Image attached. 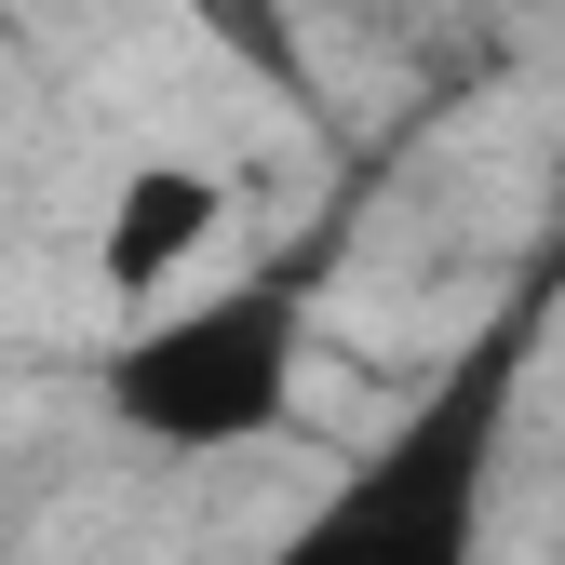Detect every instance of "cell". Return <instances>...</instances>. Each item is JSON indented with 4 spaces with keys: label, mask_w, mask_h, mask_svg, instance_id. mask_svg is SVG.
<instances>
[{
    "label": "cell",
    "mask_w": 565,
    "mask_h": 565,
    "mask_svg": "<svg viewBox=\"0 0 565 565\" xmlns=\"http://www.w3.org/2000/svg\"><path fill=\"white\" fill-rule=\"evenodd\" d=\"M552 297H565V256H539L512 297L337 458V484L269 539V565H484V525H499V471H512V417H525V377H539Z\"/></svg>",
    "instance_id": "cell-1"
},
{
    "label": "cell",
    "mask_w": 565,
    "mask_h": 565,
    "mask_svg": "<svg viewBox=\"0 0 565 565\" xmlns=\"http://www.w3.org/2000/svg\"><path fill=\"white\" fill-rule=\"evenodd\" d=\"M350 256V202L310 216L297 243H269L256 269L202 282V297L149 310L121 350H108V417L162 458H243L297 417V377H310V323H323V282Z\"/></svg>",
    "instance_id": "cell-2"
},
{
    "label": "cell",
    "mask_w": 565,
    "mask_h": 565,
    "mask_svg": "<svg viewBox=\"0 0 565 565\" xmlns=\"http://www.w3.org/2000/svg\"><path fill=\"white\" fill-rule=\"evenodd\" d=\"M216 230H230V175H216V162H135L121 202H108V230H95V269H108V297L149 310Z\"/></svg>",
    "instance_id": "cell-3"
}]
</instances>
